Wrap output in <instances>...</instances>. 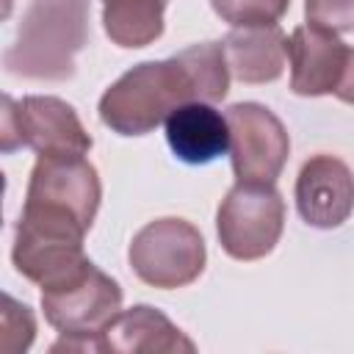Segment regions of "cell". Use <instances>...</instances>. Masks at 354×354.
I'll return each mask as SVG.
<instances>
[{
	"label": "cell",
	"mask_w": 354,
	"mask_h": 354,
	"mask_svg": "<svg viewBox=\"0 0 354 354\" xmlns=\"http://www.w3.org/2000/svg\"><path fill=\"white\" fill-rule=\"evenodd\" d=\"M166 141L177 160L205 166L230 152L227 116L210 102H185L166 119Z\"/></svg>",
	"instance_id": "12"
},
{
	"label": "cell",
	"mask_w": 354,
	"mask_h": 354,
	"mask_svg": "<svg viewBox=\"0 0 354 354\" xmlns=\"http://www.w3.org/2000/svg\"><path fill=\"white\" fill-rule=\"evenodd\" d=\"M102 199V185L94 163L83 155H39L25 188V205L50 207L77 218L91 230Z\"/></svg>",
	"instance_id": "8"
},
{
	"label": "cell",
	"mask_w": 354,
	"mask_h": 354,
	"mask_svg": "<svg viewBox=\"0 0 354 354\" xmlns=\"http://www.w3.org/2000/svg\"><path fill=\"white\" fill-rule=\"evenodd\" d=\"M230 75L241 83H271L282 75L288 58V36L277 25L235 28L221 39Z\"/></svg>",
	"instance_id": "13"
},
{
	"label": "cell",
	"mask_w": 354,
	"mask_h": 354,
	"mask_svg": "<svg viewBox=\"0 0 354 354\" xmlns=\"http://www.w3.org/2000/svg\"><path fill=\"white\" fill-rule=\"evenodd\" d=\"M86 41L88 0H30L3 66L28 80H69Z\"/></svg>",
	"instance_id": "2"
},
{
	"label": "cell",
	"mask_w": 354,
	"mask_h": 354,
	"mask_svg": "<svg viewBox=\"0 0 354 354\" xmlns=\"http://www.w3.org/2000/svg\"><path fill=\"white\" fill-rule=\"evenodd\" d=\"M293 196L304 224L335 230L354 210V174L335 155H313L299 169Z\"/></svg>",
	"instance_id": "9"
},
{
	"label": "cell",
	"mask_w": 354,
	"mask_h": 354,
	"mask_svg": "<svg viewBox=\"0 0 354 354\" xmlns=\"http://www.w3.org/2000/svg\"><path fill=\"white\" fill-rule=\"evenodd\" d=\"M304 17L335 33L354 30V0H304Z\"/></svg>",
	"instance_id": "17"
},
{
	"label": "cell",
	"mask_w": 354,
	"mask_h": 354,
	"mask_svg": "<svg viewBox=\"0 0 354 354\" xmlns=\"http://www.w3.org/2000/svg\"><path fill=\"white\" fill-rule=\"evenodd\" d=\"M41 310L61 335L50 351H102V335L122 313V288L91 263L66 285L41 290Z\"/></svg>",
	"instance_id": "3"
},
{
	"label": "cell",
	"mask_w": 354,
	"mask_h": 354,
	"mask_svg": "<svg viewBox=\"0 0 354 354\" xmlns=\"http://www.w3.org/2000/svg\"><path fill=\"white\" fill-rule=\"evenodd\" d=\"M230 91V66L221 41L191 44L166 61L127 69L100 97V119L119 136H147L185 102H221Z\"/></svg>",
	"instance_id": "1"
},
{
	"label": "cell",
	"mask_w": 354,
	"mask_h": 354,
	"mask_svg": "<svg viewBox=\"0 0 354 354\" xmlns=\"http://www.w3.org/2000/svg\"><path fill=\"white\" fill-rule=\"evenodd\" d=\"M133 274L160 290L185 288L205 271V238L185 218H155L144 224L127 249Z\"/></svg>",
	"instance_id": "4"
},
{
	"label": "cell",
	"mask_w": 354,
	"mask_h": 354,
	"mask_svg": "<svg viewBox=\"0 0 354 354\" xmlns=\"http://www.w3.org/2000/svg\"><path fill=\"white\" fill-rule=\"evenodd\" d=\"M335 97L354 105V47H348V58H346V66H343V75H340V83L335 88Z\"/></svg>",
	"instance_id": "18"
},
{
	"label": "cell",
	"mask_w": 354,
	"mask_h": 354,
	"mask_svg": "<svg viewBox=\"0 0 354 354\" xmlns=\"http://www.w3.org/2000/svg\"><path fill=\"white\" fill-rule=\"evenodd\" d=\"M36 335V318L28 304H19L14 296H3V348L8 354L30 348Z\"/></svg>",
	"instance_id": "16"
},
{
	"label": "cell",
	"mask_w": 354,
	"mask_h": 354,
	"mask_svg": "<svg viewBox=\"0 0 354 354\" xmlns=\"http://www.w3.org/2000/svg\"><path fill=\"white\" fill-rule=\"evenodd\" d=\"M210 6L232 28H260L277 25L290 8V0H210Z\"/></svg>",
	"instance_id": "15"
},
{
	"label": "cell",
	"mask_w": 354,
	"mask_h": 354,
	"mask_svg": "<svg viewBox=\"0 0 354 354\" xmlns=\"http://www.w3.org/2000/svg\"><path fill=\"white\" fill-rule=\"evenodd\" d=\"M28 147L36 155H88L94 147L75 108L58 97H3V152Z\"/></svg>",
	"instance_id": "6"
},
{
	"label": "cell",
	"mask_w": 354,
	"mask_h": 354,
	"mask_svg": "<svg viewBox=\"0 0 354 354\" xmlns=\"http://www.w3.org/2000/svg\"><path fill=\"white\" fill-rule=\"evenodd\" d=\"M348 58L346 41L321 25H299L288 39L290 91L299 97L335 94Z\"/></svg>",
	"instance_id": "10"
},
{
	"label": "cell",
	"mask_w": 354,
	"mask_h": 354,
	"mask_svg": "<svg viewBox=\"0 0 354 354\" xmlns=\"http://www.w3.org/2000/svg\"><path fill=\"white\" fill-rule=\"evenodd\" d=\"M169 0H102L105 36L124 50L149 47L163 33Z\"/></svg>",
	"instance_id": "14"
},
{
	"label": "cell",
	"mask_w": 354,
	"mask_h": 354,
	"mask_svg": "<svg viewBox=\"0 0 354 354\" xmlns=\"http://www.w3.org/2000/svg\"><path fill=\"white\" fill-rule=\"evenodd\" d=\"M102 351L113 354H191L196 351V343L183 335L180 326H174L160 310L149 304H136L130 310H122L116 321L102 335Z\"/></svg>",
	"instance_id": "11"
},
{
	"label": "cell",
	"mask_w": 354,
	"mask_h": 354,
	"mask_svg": "<svg viewBox=\"0 0 354 354\" xmlns=\"http://www.w3.org/2000/svg\"><path fill=\"white\" fill-rule=\"evenodd\" d=\"M285 227V202L274 183H235L218 205L216 235L232 260H260L274 252Z\"/></svg>",
	"instance_id": "5"
},
{
	"label": "cell",
	"mask_w": 354,
	"mask_h": 354,
	"mask_svg": "<svg viewBox=\"0 0 354 354\" xmlns=\"http://www.w3.org/2000/svg\"><path fill=\"white\" fill-rule=\"evenodd\" d=\"M230 160L238 183H277L290 155V138L274 111L260 102H235L224 111Z\"/></svg>",
	"instance_id": "7"
}]
</instances>
